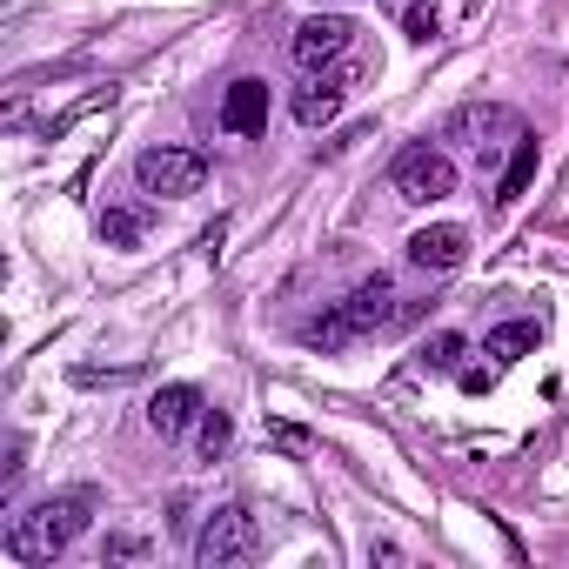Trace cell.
<instances>
[{"label":"cell","instance_id":"cell-4","mask_svg":"<svg viewBox=\"0 0 569 569\" xmlns=\"http://www.w3.org/2000/svg\"><path fill=\"white\" fill-rule=\"evenodd\" d=\"M396 194L429 208V201H449L456 194V161L442 148H402L396 154Z\"/></svg>","mask_w":569,"mask_h":569},{"label":"cell","instance_id":"cell-21","mask_svg":"<svg viewBox=\"0 0 569 569\" xmlns=\"http://www.w3.org/2000/svg\"><path fill=\"white\" fill-rule=\"evenodd\" d=\"M322 8H329V0H322Z\"/></svg>","mask_w":569,"mask_h":569},{"label":"cell","instance_id":"cell-14","mask_svg":"<svg viewBox=\"0 0 569 569\" xmlns=\"http://www.w3.org/2000/svg\"><path fill=\"white\" fill-rule=\"evenodd\" d=\"M141 234H148V214H141V208H108V214H101V241H108V248H134Z\"/></svg>","mask_w":569,"mask_h":569},{"label":"cell","instance_id":"cell-19","mask_svg":"<svg viewBox=\"0 0 569 569\" xmlns=\"http://www.w3.org/2000/svg\"><path fill=\"white\" fill-rule=\"evenodd\" d=\"M489 382H496V369H469V376H462V389H469V396H482Z\"/></svg>","mask_w":569,"mask_h":569},{"label":"cell","instance_id":"cell-13","mask_svg":"<svg viewBox=\"0 0 569 569\" xmlns=\"http://www.w3.org/2000/svg\"><path fill=\"white\" fill-rule=\"evenodd\" d=\"M529 349H536V322H502L482 336V356H496V362H522Z\"/></svg>","mask_w":569,"mask_h":569},{"label":"cell","instance_id":"cell-12","mask_svg":"<svg viewBox=\"0 0 569 569\" xmlns=\"http://www.w3.org/2000/svg\"><path fill=\"white\" fill-rule=\"evenodd\" d=\"M356 336H362V329L349 322V309H329V316H316V322L302 329V342H309V349H322V356H336V349H349Z\"/></svg>","mask_w":569,"mask_h":569},{"label":"cell","instance_id":"cell-1","mask_svg":"<svg viewBox=\"0 0 569 569\" xmlns=\"http://www.w3.org/2000/svg\"><path fill=\"white\" fill-rule=\"evenodd\" d=\"M88 509H94V496H88V489L41 496L28 516H14V522H8V556H14V562H54V556L88 529Z\"/></svg>","mask_w":569,"mask_h":569},{"label":"cell","instance_id":"cell-8","mask_svg":"<svg viewBox=\"0 0 569 569\" xmlns=\"http://www.w3.org/2000/svg\"><path fill=\"white\" fill-rule=\"evenodd\" d=\"M221 128L228 134H261L268 128V81H234L228 94H221Z\"/></svg>","mask_w":569,"mask_h":569},{"label":"cell","instance_id":"cell-3","mask_svg":"<svg viewBox=\"0 0 569 569\" xmlns=\"http://www.w3.org/2000/svg\"><path fill=\"white\" fill-rule=\"evenodd\" d=\"M134 181H141V194L181 201V194H194V188L208 181V161H201L194 148H141V154H134Z\"/></svg>","mask_w":569,"mask_h":569},{"label":"cell","instance_id":"cell-18","mask_svg":"<svg viewBox=\"0 0 569 569\" xmlns=\"http://www.w3.org/2000/svg\"><path fill=\"white\" fill-rule=\"evenodd\" d=\"M274 442H281V449H309V429H289V422H274Z\"/></svg>","mask_w":569,"mask_h":569},{"label":"cell","instance_id":"cell-20","mask_svg":"<svg viewBox=\"0 0 569 569\" xmlns=\"http://www.w3.org/2000/svg\"><path fill=\"white\" fill-rule=\"evenodd\" d=\"M141 549H148L141 536H114V542H108V556H141Z\"/></svg>","mask_w":569,"mask_h":569},{"label":"cell","instance_id":"cell-15","mask_svg":"<svg viewBox=\"0 0 569 569\" xmlns=\"http://www.w3.org/2000/svg\"><path fill=\"white\" fill-rule=\"evenodd\" d=\"M228 436H234V422H228L221 409H201V456H208V462L228 449Z\"/></svg>","mask_w":569,"mask_h":569},{"label":"cell","instance_id":"cell-2","mask_svg":"<svg viewBox=\"0 0 569 569\" xmlns=\"http://www.w3.org/2000/svg\"><path fill=\"white\" fill-rule=\"evenodd\" d=\"M254 549H261V529H254V516H248L241 502L214 509V516L201 522V536H194V562H201V569H228V562H248Z\"/></svg>","mask_w":569,"mask_h":569},{"label":"cell","instance_id":"cell-9","mask_svg":"<svg viewBox=\"0 0 569 569\" xmlns=\"http://www.w3.org/2000/svg\"><path fill=\"white\" fill-rule=\"evenodd\" d=\"M342 309H349V322H356L362 336H369V329H382V322L396 316V289H389V274H369V281H362V289H356Z\"/></svg>","mask_w":569,"mask_h":569},{"label":"cell","instance_id":"cell-17","mask_svg":"<svg viewBox=\"0 0 569 569\" xmlns=\"http://www.w3.org/2000/svg\"><path fill=\"white\" fill-rule=\"evenodd\" d=\"M402 28H409V41H436V28H442V21H436V0H416Z\"/></svg>","mask_w":569,"mask_h":569},{"label":"cell","instance_id":"cell-5","mask_svg":"<svg viewBox=\"0 0 569 569\" xmlns=\"http://www.w3.org/2000/svg\"><path fill=\"white\" fill-rule=\"evenodd\" d=\"M356 21H342V14H316V21H302L296 28V41H289V54H296V68H329V61H342L349 48H356Z\"/></svg>","mask_w":569,"mask_h":569},{"label":"cell","instance_id":"cell-7","mask_svg":"<svg viewBox=\"0 0 569 569\" xmlns=\"http://www.w3.org/2000/svg\"><path fill=\"white\" fill-rule=\"evenodd\" d=\"M194 416H201V389H194V382H168V389L148 396V429H154L161 442H174Z\"/></svg>","mask_w":569,"mask_h":569},{"label":"cell","instance_id":"cell-10","mask_svg":"<svg viewBox=\"0 0 569 569\" xmlns=\"http://www.w3.org/2000/svg\"><path fill=\"white\" fill-rule=\"evenodd\" d=\"M536 161H542L536 134H516V154H509V168H502V181H496V201H502V208L529 194V181H536Z\"/></svg>","mask_w":569,"mask_h":569},{"label":"cell","instance_id":"cell-16","mask_svg":"<svg viewBox=\"0 0 569 569\" xmlns=\"http://www.w3.org/2000/svg\"><path fill=\"white\" fill-rule=\"evenodd\" d=\"M456 356H462V336L456 329H442L436 342H422V369H456Z\"/></svg>","mask_w":569,"mask_h":569},{"label":"cell","instance_id":"cell-6","mask_svg":"<svg viewBox=\"0 0 569 569\" xmlns=\"http://www.w3.org/2000/svg\"><path fill=\"white\" fill-rule=\"evenodd\" d=\"M409 261H416L422 274H449V268H462V261H469V228H456V221H429V228H416V234H409Z\"/></svg>","mask_w":569,"mask_h":569},{"label":"cell","instance_id":"cell-11","mask_svg":"<svg viewBox=\"0 0 569 569\" xmlns=\"http://www.w3.org/2000/svg\"><path fill=\"white\" fill-rule=\"evenodd\" d=\"M342 114V81H309V88H296V121L302 128H329Z\"/></svg>","mask_w":569,"mask_h":569}]
</instances>
